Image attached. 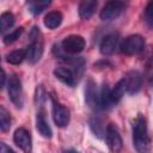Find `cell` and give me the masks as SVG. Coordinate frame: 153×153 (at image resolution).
I'll return each instance as SVG.
<instances>
[{"instance_id":"obj_1","label":"cell","mask_w":153,"mask_h":153,"mask_svg":"<svg viewBox=\"0 0 153 153\" xmlns=\"http://www.w3.org/2000/svg\"><path fill=\"white\" fill-rule=\"evenodd\" d=\"M133 145L137 152H147L151 147L146 118L142 115H137L133 121Z\"/></svg>"},{"instance_id":"obj_2","label":"cell","mask_w":153,"mask_h":153,"mask_svg":"<svg viewBox=\"0 0 153 153\" xmlns=\"http://www.w3.org/2000/svg\"><path fill=\"white\" fill-rule=\"evenodd\" d=\"M143 48H145V38L140 35H130L126 37L120 45L121 51L126 55L139 54L143 50Z\"/></svg>"},{"instance_id":"obj_3","label":"cell","mask_w":153,"mask_h":153,"mask_svg":"<svg viewBox=\"0 0 153 153\" xmlns=\"http://www.w3.org/2000/svg\"><path fill=\"white\" fill-rule=\"evenodd\" d=\"M7 92H8V98L11 99V102L17 106V108H22L23 103H24V98H23V87H22V81L20 79L13 74L10 76L8 79V84H7Z\"/></svg>"},{"instance_id":"obj_4","label":"cell","mask_w":153,"mask_h":153,"mask_svg":"<svg viewBox=\"0 0 153 153\" xmlns=\"http://www.w3.org/2000/svg\"><path fill=\"white\" fill-rule=\"evenodd\" d=\"M85 45H86V42H85L84 37L80 35L67 36L61 43L62 50L69 55H76V54L81 53L85 49Z\"/></svg>"},{"instance_id":"obj_5","label":"cell","mask_w":153,"mask_h":153,"mask_svg":"<svg viewBox=\"0 0 153 153\" xmlns=\"http://www.w3.org/2000/svg\"><path fill=\"white\" fill-rule=\"evenodd\" d=\"M124 10V2L121 0H110L108 1L102 11H100V19L104 22H110L116 19L117 17H120V14L123 12Z\"/></svg>"},{"instance_id":"obj_6","label":"cell","mask_w":153,"mask_h":153,"mask_svg":"<svg viewBox=\"0 0 153 153\" xmlns=\"http://www.w3.org/2000/svg\"><path fill=\"white\" fill-rule=\"evenodd\" d=\"M85 102L90 109L97 111L102 109L100 106V93H98L97 85L93 80L88 79L85 87Z\"/></svg>"},{"instance_id":"obj_7","label":"cell","mask_w":153,"mask_h":153,"mask_svg":"<svg viewBox=\"0 0 153 153\" xmlns=\"http://www.w3.org/2000/svg\"><path fill=\"white\" fill-rule=\"evenodd\" d=\"M105 140L108 143V147L111 152H120L123 146V141L121 137V134L118 131V128L114 123H109L106 126V133H105Z\"/></svg>"},{"instance_id":"obj_8","label":"cell","mask_w":153,"mask_h":153,"mask_svg":"<svg viewBox=\"0 0 153 153\" xmlns=\"http://www.w3.org/2000/svg\"><path fill=\"white\" fill-rule=\"evenodd\" d=\"M13 142L23 152H25V153L31 152V135L27 129H25L23 127L16 129V131L13 134Z\"/></svg>"},{"instance_id":"obj_9","label":"cell","mask_w":153,"mask_h":153,"mask_svg":"<svg viewBox=\"0 0 153 153\" xmlns=\"http://www.w3.org/2000/svg\"><path fill=\"white\" fill-rule=\"evenodd\" d=\"M53 118L57 127L63 128L67 127L69 122V110L53 99Z\"/></svg>"},{"instance_id":"obj_10","label":"cell","mask_w":153,"mask_h":153,"mask_svg":"<svg viewBox=\"0 0 153 153\" xmlns=\"http://www.w3.org/2000/svg\"><path fill=\"white\" fill-rule=\"evenodd\" d=\"M54 74L55 76L61 81L63 82L65 85L67 86H75L76 84V76H75V72L68 67V66H63V67H57L54 69Z\"/></svg>"},{"instance_id":"obj_11","label":"cell","mask_w":153,"mask_h":153,"mask_svg":"<svg viewBox=\"0 0 153 153\" xmlns=\"http://www.w3.org/2000/svg\"><path fill=\"white\" fill-rule=\"evenodd\" d=\"M127 84V92L129 94H135L140 91L142 86V75L137 71H130L124 76Z\"/></svg>"},{"instance_id":"obj_12","label":"cell","mask_w":153,"mask_h":153,"mask_svg":"<svg viewBox=\"0 0 153 153\" xmlns=\"http://www.w3.org/2000/svg\"><path fill=\"white\" fill-rule=\"evenodd\" d=\"M30 45L26 48V60L30 63H36L39 61L43 54V42L39 38H36L33 41H30Z\"/></svg>"},{"instance_id":"obj_13","label":"cell","mask_w":153,"mask_h":153,"mask_svg":"<svg viewBox=\"0 0 153 153\" xmlns=\"http://www.w3.org/2000/svg\"><path fill=\"white\" fill-rule=\"evenodd\" d=\"M117 43H118V35L116 32H111V33L106 35L100 43V47H99L100 53L104 56H109V55L114 54L117 48Z\"/></svg>"},{"instance_id":"obj_14","label":"cell","mask_w":153,"mask_h":153,"mask_svg":"<svg viewBox=\"0 0 153 153\" xmlns=\"http://www.w3.org/2000/svg\"><path fill=\"white\" fill-rule=\"evenodd\" d=\"M97 8V0H81L79 4V17L84 20L90 19Z\"/></svg>"},{"instance_id":"obj_15","label":"cell","mask_w":153,"mask_h":153,"mask_svg":"<svg viewBox=\"0 0 153 153\" xmlns=\"http://www.w3.org/2000/svg\"><path fill=\"white\" fill-rule=\"evenodd\" d=\"M88 126L90 129L92 130V133L98 137V139H103L105 137V133H106V127L104 124V121L98 117V116H91L88 118Z\"/></svg>"},{"instance_id":"obj_16","label":"cell","mask_w":153,"mask_h":153,"mask_svg":"<svg viewBox=\"0 0 153 153\" xmlns=\"http://www.w3.org/2000/svg\"><path fill=\"white\" fill-rule=\"evenodd\" d=\"M36 129L45 139H50L53 135L51 128H50V126H49V123H48V121H47V118L42 111L38 112L36 116Z\"/></svg>"},{"instance_id":"obj_17","label":"cell","mask_w":153,"mask_h":153,"mask_svg":"<svg viewBox=\"0 0 153 153\" xmlns=\"http://www.w3.org/2000/svg\"><path fill=\"white\" fill-rule=\"evenodd\" d=\"M62 19L63 18H62L61 12H59V11H51V12H49L44 17V25L48 29L54 30V29H56V27H59L61 25Z\"/></svg>"},{"instance_id":"obj_18","label":"cell","mask_w":153,"mask_h":153,"mask_svg":"<svg viewBox=\"0 0 153 153\" xmlns=\"http://www.w3.org/2000/svg\"><path fill=\"white\" fill-rule=\"evenodd\" d=\"M115 105L112 97H111V90L108 85H103L100 90V106L103 110H109Z\"/></svg>"},{"instance_id":"obj_19","label":"cell","mask_w":153,"mask_h":153,"mask_svg":"<svg viewBox=\"0 0 153 153\" xmlns=\"http://www.w3.org/2000/svg\"><path fill=\"white\" fill-rule=\"evenodd\" d=\"M126 92H127V84H126V79L122 78L120 81H117L115 87L111 90V97H112L115 105L122 99V97L124 96Z\"/></svg>"},{"instance_id":"obj_20","label":"cell","mask_w":153,"mask_h":153,"mask_svg":"<svg viewBox=\"0 0 153 153\" xmlns=\"http://www.w3.org/2000/svg\"><path fill=\"white\" fill-rule=\"evenodd\" d=\"M25 59H26V49L13 50V51H11L10 54L6 55V61L11 65H19Z\"/></svg>"},{"instance_id":"obj_21","label":"cell","mask_w":153,"mask_h":153,"mask_svg":"<svg viewBox=\"0 0 153 153\" xmlns=\"http://www.w3.org/2000/svg\"><path fill=\"white\" fill-rule=\"evenodd\" d=\"M53 0H33L30 5V12L33 16L41 14L45 8H48L51 5Z\"/></svg>"},{"instance_id":"obj_22","label":"cell","mask_w":153,"mask_h":153,"mask_svg":"<svg viewBox=\"0 0 153 153\" xmlns=\"http://www.w3.org/2000/svg\"><path fill=\"white\" fill-rule=\"evenodd\" d=\"M14 24V16L11 12H4L0 16V30L1 32H6Z\"/></svg>"},{"instance_id":"obj_23","label":"cell","mask_w":153,"mask_h":153,"mask_svg":"<svg viewBox=\"0 0 153 153\" xmlns=\"http://www.w3.org/2000/svg\"><path fill=\"white\" fill-rule=\"evenodd\" d=\"M11 116H10V112L1 105L0 106V129L1 131L6 133L10 130L11 128Z\"/></svg>"},{"instance_id":"obj_24","label":"cell","mask_w":153,"mask_h":153,"mask_svg":"<svg viewBox=\"0 0 153 153\" xmlns=\"http://www.w3.org/2000/svg\"><path fill=\"white\" fill-rule=\"evenodd\" d=\"M23 31H24V29L20 26V27H17L16 30H13V31L8 32L7 35H5V36H4V43H5V44H11V43L16 42V41L22 36Z\"/></svg>"},{"instance_id":"obj_25","label":"cell","mask_w":153,"mask_h":153,"mask_svg":"<svg viewBox=\"0 0 153 153\" xmlns=\"http://www.w3.org/2000/svg\"><path fill=\"white\" fill-rule=\"evenodd\" d=\"M145 18H146V20L148 22V24L153 26V0H151V1L148 2V5L146 6V10H145Z\"/></svg>"},{"instance_id":"obj_26","label":"cell","mask_w":153,"mask_h":153,"mask_svg":"<svg viewBox=\"0 0 153 153\" xmlns=\"http://www.w3.org/2000/svg\"><path fill=\"white\" fill-rule=\"evenodd\" d=\"M45 92H44V88L42 87V85H39L37 88H36V102L38 104H42L45 99Z\"/></svg>"},{"instance_id":"obj_27","label":"cell","mask_w":153,"mask_h":153,"mask_svg":"<svg viewBox=\"0 0 153 153\" xmlns=\"http://www.w3.org/2000/svg\"><path fill=\"white\" fill-rule=\"evenodd\" d=\"M0 152H1V153H6V152L10 153V152H13V151H12L8 146H6L5 142H1V143H0Z\"/></svg>"},{"instance_id":"obj_28","label":"cell","mask_w":153,"mask_h":153,"mask_svg":"<svg viewBox=\"0 0 153 153\" xmlns=\"http://www.w3.org/2000/svg\"><path fill=\"white\" fill-rule=\"evenodd\" d=\"M5 81H6V74L5 71H1V87H5Z\"/></svg>"},{"instance_id":"obj_29","label":"cell","mask_w":153,"mask_h":153,"mask_svg":"<svg viewBox=\"0 0 153 153\" xmlns=\"http://www.w3.org/2000/svg\"><path fill=\"white\" fill-rule=\"evenodd\" d=\"M121 1H122V0H121Z\"/></svg>"}]
</instances>
